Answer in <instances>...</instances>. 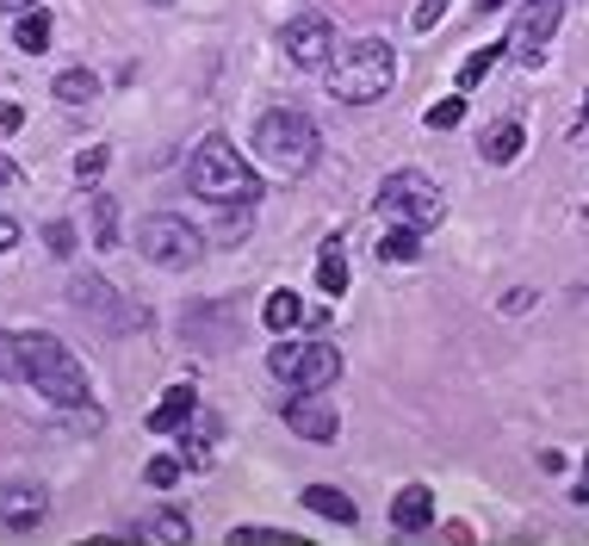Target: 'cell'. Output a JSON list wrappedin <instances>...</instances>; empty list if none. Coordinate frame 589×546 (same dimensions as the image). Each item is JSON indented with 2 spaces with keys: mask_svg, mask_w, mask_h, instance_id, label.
<instances>
[{
  "mask_svg": "<svg viewBox=\"0 0 589 546\" xmlns=\"http://www.w3.org/2000/svg\"><path fill=\"white\" fill-rule=\"evenodd\" d=\"M0 379H20L57 410L87 404V367L75 360V348H62L44 330H0Z\"/></svg>",
  "mask_w": 589,
  "mask_h": 546,
  "instance_id": "obj_1",
  "label": "cell"
},
{
  "mask_svg": "<svg viewBox=\"0 0 589 546\" xmlns=\"http://www.w3.org/2000/svg\"><path fill=\"white\" fill-rule=\"evenodd\" d=\"M187 187L199 199H211V205H255V199H261V175H255L243 150H236L229 136H217V131L192 150Z\"/></svg>",
  "mask_w": 589,
  "mask_h": 546,
  "instance_id": "obj_2",
  "label": "cell"
},
{
  "mask_svg": "<svg viewBox=\"0 0 589 546\" xmlns=\"http://www.w3.org/2000/svg\"><path fill=\"white\" fill-rule=\"evenodd\" d=\"M255 162H261L267 175L280 180H298L317 168V150H323V136H317V124H310L298 106H280V112H261V124H255Z\"/></svg>",
  "mask_w": 589,
  "mask_h": 546,
  "instance_id": "obj_3",
  "label": "cell"
},
{
  "mask_svg": "<svg viewBox=\"0 0 589 546\" xmlns=\"http://www.w3.org/2000/svg\"><path fill=\"white\" fill-rule=\"evenodd\" d=\"M323 75H329V99H342V106H373V99H385L391 81H398V50L385 38H361V44H347Z\"/></svg>",
  "mask_w": 589,
  "mask_h": 546,
  "instance_id": "obj_4",
  "label": "cell"
},
{
  "mask_svg": "<svg viewBox=\"0 0 589 546\" xmlns=\"http://www.w3.org/2000/svg\"><path fill=\"white\" fill-rule=\"evenodd\" d=\"M342 367L347 360L335 342H280V348H267V372L285 391H329L342 379Z\"/></svg>",
  "mask_w": 589,
  "mask_h": 546,
  "instance_id": "obj_5",
  "label": "cell"
},
{
  "mask_svg": "<svg viewBox=\"0 0 589 546\" xmlns=\"http://www.w3.org/2000/svg\"><path fill=\"white\" fill-rule=\"evenodd\" d=\"M379 212L391 217V224H410V230H435L440 217H447V199H440V187L428 175L398 168V175H385V187H379Z\"/></svg>",
  "mask_w": 589,
  "mask_h": 546,
  "instance_id": "obj_6",
  "label": "cell"
},
{
  "mask_svg": "<svg viewBox=\"0 0 589 546\" xmlns=\"http://www.w3.org/2000/svg\"><path fill=\"white\" fill-rule=\"evenodd\" d=\"M137 249L155 268H192L199 261V230H192L180 212H150L137 224Z\"/></svg>",
  "mask_w": 589,
  "mask_h": 546,
  "instance_id": "obj_7",
  "label": "cell"
},
{
  "mask_svg": "<svg viewBox=\"0 0 589 546\" xmlns=\"http://www.w3.org/2000/svg\"><path fill=\"white\" fill-rule=\"evenodd\" d=\"M69 305H75L87 323H99V330H137V323H143V311L125 305L118 286L99 280V273H75V280H69Z\"/></svg>",
  "mask_w": 589,
  "mask_h": 546,
  "instance_id": "obj_8",
  "label": "cell"
},
{
  "mask_svg": "<svg viewBox=\"0 0 589 546\" xmlns=\"http://www.w3.org/2000/svg\"><path fill=\"white\" fill-rule=\"evenodd\" d=\"M280 50L292 69H329V62H335V25H329L323 13H298V20H285Z\"/></svg>",
  "mask_w": 589,
  "mask_h": 546,
  "instance_id": "obj_9",
  "label": "cell"
},
{
  "mask_svg": "<svg viewBox=\"0 0 589 546\" xmlns=\"http://www.w3.org/2000/svg\"><path fill=\"white\" fill-rule=\"evenodd\" d=\"M280 416H285V429L305 435V441H335L342 435V416H335V404H329L323 391H292L280 404Z\"/></svg>",
  "mask_w": 589,
  "mask_h": 546,
  "instance_id": "obj_10",
  "label": "cell"
},
{
  "mask_svg": "<svg viewBox=\"0 0 589 546\" xmlns=\"http://www.w3.org/2000/svg\"><path fill=\"white\" fill-rule=\"evenodd\" d=\"M558 13H565V0H528V7H521V20H515V32H509V57L540 62V50H546Z\"/></svg>",
  "mask_w": 589,
  "mask_h": 546,
  "instance_id": "obj_11",
  "label": "cell"
},
{
  "mask_svg": "<svg viewBox=\"0 0 589 546\" xmlns=\"http://www.w3.org/2000/svg\"><path fill=\"white\" fill-rule=\"evenodd\" d=\"M44 490L38 485H0V522L13 527V534H32L44 522Z\"/></svg>",
  "mask_w": 589,
  "mask_h": 546,
  "instance_id": "obj_12",
  "label": "cell"
},
{
  "mask_svg": "<svg viewBox=\"0 0 589 546\" xmlns=\"http://www.w3.org/2000/svg\"><path fill=\"white\" fill-rule=\"evenodd\" d=\"M391 527H398V534H422V527H435V490H428V485H403L398 503H391Z\"/></svg>",
  "mask_w": 589,
  "mask_h": 546,
  "instance_id": "obj_13",
  "label": "cell"
},
{
  "mask_svg": "<svg viewBox=\"0 0 589 546\" xmlns=\"http://www.w3.org/2000/svg\"><path fill=\"white\" fill-rule=\"evenodd\" d=\"M192 410H199L192 385H168V391H162V404L150 410V435H180L192 423Z\"/></svg>",
  "mask_w": 589,
  "mask_h": 546,
  "instance_id": "obj_14",
  "label": "cell"
},
{
  "mask_svg": "<svg viewBox=\"0 0 589 546\" xmlns=\"http://www.w3.org/2000/svg\"><path fill=\"white\" fill-rule=\"evenodd\" d=\"M137 534H143V541H155V546H192V522L187 515H180V509H150V515H143V522H137Z\"/></svg>",
  "mask_w": 589,
  "mask_h": 546,
  "instance_id": "obj_15",
  "label": "cell"
},
{
  "mask_svg": "<svg viewBox=\"0 0 589 546\" xmlns=\"http://www.w3.org/2000/svg\"><path fill=\"white\" fill-rule=\"evenodd\" d=\"M305 509H317V515H323V522H361V509H354V497H347V490H335V485H310L305 490Z\"/></svg>",
  "mask_w": 589,
  "mask_h": 546,
  "instance_id": "obj_16",
  "label": "cell"
},
{
  "mask_svg": "<svg viewBox=\"0 0 589 546\" xmlns=\"http://www.w3.org/2000/svg\"><path fill=\"white\" fill-rule=\"evenodd\" d=\"M50 94H57L62 106H87V99H99V75L94 69H62Z\"/></svg>",
  "mask_w": 589,
  "mask_h": 546,
  "instance_id": "obj_17",
  "label": "cell"
},
{
  "mask_svg": "<svg viewBox=\"0 0 589 546\" xmlns=\"http://www.w3.org/2000/svg\"><path fill=\"white\" fill-rule=\"evenodd\" d=\"M13 44H20V50H32V57H44V50H50V13H44V7L20 13V25H13Z\"/></svg>",
  "mask_w": 589,
  "mask_h": 546,
  "instance_id": "obj_18",
  "label": "cell"
},
{
  "mask_svg": "<svg viewBox=\"0 0 589 546\" xmlns=\"http://www.w3.org/2000/svg\"><path fill=\"white\" fill-rule=\"evenodd\" d=\"M416 254H422V230H410V224H391L379 236V261H416Z\"/></svg>",
  "mask_w": 589,
  "mask_h": 546,
  "instance_id": "obj_19",
  "label": "cell"
},
{
  "mask_svg": "<svg viewBox=\"0 0 589 546\" xmlns=\"http://www.w3.org/2000/svg\"><path fill=\"white\" fill-rule=\"evenodd\" d=\"M261 317H267V330H298V323H305V305H298V293H273L261 305Z\"/></svg>",
  "mask_w": 589,
  "mask_h": 546,
  "instance_id": "obj_20",
  "label": "cell"
},
{
  "mask_svg": "<svg viewBox=\"0 0 589 546\" xmlns=\"http://www.w3.org/2000/svg\"><path fill=\"white\" fill-rule=\"evenodd\" d=\"M515 156H521V124H496V131L484 136V162H491V168H509Z\"/></svg>",
  "mask_w": 589,
  "mask_h": 546,
  "instance_id": "obj_21",
  "label": "cell"
},
{
  "mask_svg": "<svg viewBox=\"0 0 589 546\" xmlns=\"http://www.w3.org/2000/svg\"><path fill=\"white\" fill-rule=\"evenodd\" d=\"M317 286H323L329 298H342V293H347V254L335 249V242H329V249L317 254Z\"/></svg>",
  "mask_w": 589,
  "mask_h": 546,
  "instance_id": "obj_22",
  "label": "cell"
},
{
  "mask_svg": "<svg viewBox=\"0 0 589 546\" xmlns=\"http://www.w3.org/2000/svg\"><path fill=\"white\" fill-rule=\"evenodd\" d=\"M503 50H509V44H484V50H472V57L459 62V94H472L478 81L496 69V57H503Z\"/></svg>",
  "mask_w": 589,
  "mask_h": 546,
  "instance_id": "obj_23",
  "label": "cell"
},
{
  "mask_svg": "<svg viewBox=\"0 0 589 546\" xmlns=\"http://www.w3.org/2000/svg\"><path fill=\"white\" fill-rule=\"evenodd\" d=\"M94 249H118V199L94 193Z\"/></svg>",
  "mask_w": 589,
  "mask_h": 546,
  "instance_id": "obj_24",
  "label": "cell"
},
{
  "mask_svg": "<svg viewBox=\"0 0 589 546\" xmlns=\"http://www.w3.org/2000/svg\"><path fill=\"white\" fill-rule=\"evenodd\" d=\"M229 546H310L305 534H280V527H229Z\"/></svg>",
  "mask_w": 589,
  "mask_h": 546,
  "instance_id": "obj_25",
  "label": "cell"
},
{
  "mask_svg": "<svg viewBox=\"0 0 589 546\" xmlns=\"http://www.w3.org/2000/svg\"><path fill=\"white\" fill-rule=\"evenodd\" d=\"M143 478H150V485H155V490H168V485H174V478H180V460H174V453H155L150 466H143Z\"/></svg>",
  "mask_w": 589,
  "mask_h": 546,
  "instance_id": "obj_26",
  "label": "cell"
},
{
  "mask_svg": "<svg viewBox=\"0 0 589 546\" xmlns=\"http://www.w3.org/2000/svg\"><path fill=\"white\" fill-rule=\"evenodd\" d=\"M106 162H113L106 150H81V156H75V180H81V187H94V180L106 175Z\"/></svg>",
  "mask_w": 589,
  "mask_h": 546,
  "instance_id": "obj_27",
  "label": "cell"
},
{
  "mask_svg": "<svg viewBox=\"0 0 589 546\" xmlns=\"http://www.w3.org/2000/svg\"><path fill=\"white\" fill-rule=\"evenodd\" d=\"M459 118H466V99H440V106H428V131H453Z\"/></svg>",
  "mask_w": 589,
  "mask_h": 546,
  "instance_id": "obj_28",
  "label": "cell"
},
{
  "mask_svg": "<svg viewBox=\"0 0 589 546\" xmlns=\"http://www.w3.org/2000/svg\"><path fill=\"white\" fill-rule=\"evenodd\" d=\"M44 242H50V254H57V261H69V254H75V224H50V230H44Z\"/></svg>",
  "mask_w": 589,
  "mask_h": 546,
  "instance_id": "obj_29",
  "label": "cell"
},
{
  "mask_svg": "<svg viewBox=\"0 0 589 546\" xmlns=\"http://www.w3.org/2000/svg\"><path fill=\"white\" fill-rule=\"evenodd\" d=\"M440 13H447V0H422L416 13H410V25H416V32H435V25H440Z\"/></svg>",
  "mask_w": 589,
  "mask_h": 546,
  "instance_id": "obj_30",
  "label": "cell"
},
{
  "mask_svg": "<svg viewBox=\"0 0 589 546\" xmlns=\"http://www.w3.org/2000/svg\"><path fill=\"white\" fill-rule=\"evenodd\" d=\"M20 106H13V99H0V136H7V131H20Z\"/></svg>",
  "mask_w": 589,
  "mask_h": 546,
  "instance_id": "obj_31",
  "label": "cell"
},
{
  "mask_svg": "<svg viewBox=\"0 0 589 546\" xmlns=\"http://www.w3.org/2000/svg\"><path fill=\"white\" fill-rule=\"evenodd\" d=\"M13 242H20V224H13V217H0V254L13 249Z\"/></svg>",
  "mask_w": 589,
  "mask_h": 546,
  "instance_id": "obj_32",
  "label": "cell"
},
{
  "mask_svg": "<svg viewBox=\"0 0 589 546\" xmlns=\"http://www.w3.org/2000/svg\"><path fill=\"white\" fill-rule=\"evenodd\" d=\"M570 503H589V460H584V478H577V497Z\"/></svg>",
  "mask_w": 589,
  "mask_h": 546,
  "instance_id": "obj_33",
  "label": "cell"
},
{
  "mask_svg": "<svg viewBox=\"0 0 589 546\" xmlns=\"http://www.w3.org/2000/svg\"><path fill=\"white\" fill-rule=\"evenodd\" d=\"M0 7H7V13H32V7H38V0H0Z\"/></svg>",
  "mask_w": 589,
  "mask_h": 546,
  "instance_id": "obj_34",
  "label": "cell"
},
{
  "mask_svg": "<svg viewBox=\"0 0 589 546\" xmlns=\"http://www.w3.org/2000/svg\"><path fill=\"white\" fill-rule=\"evenodd\" d=\"M7 180H13V162H7V156H0V187H7Z\"/></svg>",
  "mask_w": 589,
  "mask_h": 546,
  "instance_id": "obj_35",
  "label": "cell"
},
{
  "mask_svg": "<svg viewBox=\"0 0 589 546\" xmlns=\"http://www.w3.org/2000/svg\"><path fill=\"white\" fill-rule=\"evenodd\" d=\"M496 7H509V0H484V13H496Z\"/></svg>",
  "mask_w": 589,
  "mask_h": 546,
  "instance_id": "obj_36",
  "label": "cell"
},
{
  "mask_svg": "<svg viewBox=\"0 0 589 546\" xmlns=\"http://www.w3.org/2000/svg\"><path fill=\"white\" fill-rule=\"evenodd\" d=\"M577 136H589V118H584V124H577Z\"/></svg>",
  "mask_w": 589,
  "mask_h": 546,
  "instance_id": "obj_37",
  "label": "cell"
}]
</instances>
